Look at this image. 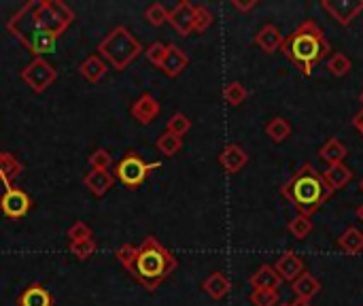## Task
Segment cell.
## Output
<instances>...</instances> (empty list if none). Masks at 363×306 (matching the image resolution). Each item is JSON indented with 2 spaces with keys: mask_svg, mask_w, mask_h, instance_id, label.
<instances>
[{
  "mask_svg": "<svg viewBox=\"0 0 363 306\" xmlns=\"http://www.w3.org/2000/svg\"><path fill=\"white\" fill-rule=\"evenodd\" d=\"M168 23L181 36H189L194 32V4L189 0H181L172 11H168Z\"/></svg>",
  "mask_w": 363,
  "mask_h": 306,
  "instance_id": "cell-13",
  "label": "cell"
},
{
  "mask_svg": "<svg viewBox=\"0 0 363 306\" xmlns=\"http://www.w3.org/2000/svg\"><path fill=\"white\" fill-rule=\"evenodd\" d=\"M160 111H162V104H160L157 98H155L153 94H149V92L140 94V96L132 102V106H130V115H132L140 126H149V124L160 115Z\"/></svg>",
  "mask_w": 363,
  "mask_h": 306,
  "instance_id": "cell-11",
  "label": "cell"
},
{
  "mask_svg": "<svg viewBox=\"0 0 363 306\" xmlns=\"http://www.w3.org/2000/svg\"><path fill=\"white\" fill-rule=\"evenodd\" d=\"M330 49L332 47L321 26L313 19H306L304 23H300L298 30H294L281 47V51L289 58V62L298 66L300 72L306 77L313 72L317 64H321V60L330 53Z\"/></svg>",
  "mask_w": 363,
  "mask_h": 306,
  "instance_id": "cell-2",
  "label": "cell"
},
{
  "mask_svg": "<svg viewBox=\"0 0 363 306\" xmlns=\"http://www.w3.org/2000/svg\"><path fill=\"white\" fill-rule=\"evenodd\" d=\"M155 145H157L160 153L172 158V155H177V153L181 151L183 138H181V136H174V134H170V132H164V134L157 136V143H155Z\"/></svg>",
  "mask_w": 363,
  "mask_h": 306,
  "instance_id": "cell-29",
  "label": "cell"
},
{
  "mask_svg": "<svg viewBox=\"0 0 363 306\" xmlns=\"http://www.w3.org/2000/svg\"><path fill=\"white\" fill-rule=\"evenodd\" d=\"M66 239H68V245L81 243V241H89V239H94V230H91L85 222H74V224L66 230Z\"/></svg>",
  "mask_w": 363,
  "mask_h": 306,
  "instance_id": "cell-33",
  "label": "cell"
},
{
  "mask_svg": "<svg viewBox=\"0 0 363 306\" xmlns=\"http://www.w3.org/2000/svg\"><path fill=\"white\" fill-rule=\"evenodd\" d=\"M17 306H53V296L45 285L32 283L17 296Z\"/></svg>",
  "mask_w": 363,
  "mask_h": 306,
  "instance_id": "cell-18",
  "label": "cell"
},
{
  "mask_svg": "<svg viewBox=\"0 0 363 306\" xmlns=\"http://www.w3.org/2000/svg\"><path fill=\"white\" fill-rule=\"evenodd\" d=\"M23 164L11 153V151H0V183L6 187H13V183L21 177Z\"/></svg>",
  "mask_w": 363,
  "mask_h": 306,
  "instance_id": "cell-17",
  "label": "cell"
},
{
  "mask_svg": "<svg viewBox=\"0 0 363 306\" xmlns=\"http://www.w3.org/2000/svg\"><path fill=\"white\" fill-rule=\"evenodd\" d=\"M19 77L34 94H43L57 81V68L45 58H32V62L21 68Z\"/></svg>",
  "mask_w": 363,
  "mask_h": 306,
  "instance_id": "cell-8",
  "label": "cell"
},
{
  "mask_svg": "<svg viewBox=\"0 0 363 306\" xmlns=\"http://www.w3.org/2000/svg\"><path fill=\"white\" fill-rule=\"evenodd\" d=\"M338 247L349 253V256H357L363 251V232L357 228H349L340 239H338Z\"/></svg>",
  "mask_w": 363,
  "mask_h": 306,
  "instance_id": "cell-26",
  "label": "cell"
},
{
  "mask_svg": "<svg viewBox=\"0 0 363 306\" xmlns=\"http://www.w3.org/2000/svg\"><path fill=\"white\" fill-rule=\"evenodd\" d=\"M289 232L296 236V239H306L311 232H313V222L311 217H304V215H296L291 222H289Z\"/></svg>",
  "mask_w": 363,
  "mask_h": 306,
  "instance_id": "cell-37",
  "label": "cell"
},
{
  "mask_svg": "<svg viewBox=\"0 0 363 306\" xmlns=\"http://www.w3.org/2000/svg\"><path fill=\"white\" fill-rule=\"evenodd\" d=\"M359 190H362V192H363V179H362V181H359Z\"/></svg>",
  "mask_w": 363,
  "mask_h": 306,
  "instance_id": "cell-46",
  "label": "cell"
},
{
  "mask_svg": "<svg viewBox=\"0 0 363 306\" xmlns=\"http://www.w3.org/2000/svg\"><path fill=\"white\" fill-rule=\"evenodd\" d=\"M89 166L96 170H108L113 166V155L106 149H94L89 153Z\"/></svg>",
  "mask_w": 363,
  "mask_h": 306,
  "instance_id": "cell-39",
  "label": "cell"
},
{
  "mask_svg": "<svg viewBox=\"0 0 363 306\" xmlns=\"http://www.w3.org/2000/svg\"><path fill=\"white\" fill-rule=\"evenodd\" d=\"M177 266H179L177 258L157 241V236L149 234L145 236V241L136 251L134 271L130 277L136 279L145 290L155 292L177 271Z\"/></svg>",
  "mask_w": 363,
  "mask_h": 306,
  "instance_id": "cell-3",
  "label": "cell"
},
{
  "mask_svg": "<svg viewBox=\"0 0 363 306\" xmlns=\"http://www.w3.org/2000/svg\"><path fill=\"white\" fill-rule=\"evenodd\" d=\"M285 43L281 30L272 23H266L257 34H255V45L264 51V53H274L277 49H281Z\"/></svg>",
  "mask_w": 363,
  "mask_h": 306,
  "instance_id": "cell-21",
  "label": "cell"
},
{
  "mask_svg": "<svg viewBox=\"0 0 363 306\" xmlns=\"http://www.w3.org/2000/svg\"><path fill=\"white\" fill-rule=\"evenodd\" d=\"M321 4L342 26H349L363 11V0H323Z\"/></svg>",
  "mask_w": 363,
  "mask_h": 306,
  "instance_id": "cell-10",
  "label": "cell"
},
{
  "mask_svg": "<svg viewBox=\"0 0 363 306\" xmlns=\"http://www.w3.org/2000/svg\"><path fill=\"white\" fill-rule=\"evenodd\" d=\"M359 102H362V104H363V92H362V94H359Z\"/></svg>",
  "mask_w": 363,
  "mask_h": 306,
  "instance_id": "cell-45",
  "label": "cell"
},
{
  "mask_svg": "<svg viewBox=\"0 0 363 306\" xmlns=\"http://www.w3.org/2000/svg\"><path fill=\"white\" fill-rule=\"evenodd\" d=\"M83 183H85V187H87L94 196L102 198V196L113 187L115 177H113L111 170H96V168H91V170L83 177Z\"/></svg>",
  "mask_w": 363,
  "mask_h": 306,
  "instance_id": "cell-20",
  "label": "cell"
},
{
  "mask_svg": "<svg viewBox=\"0 0 363 306\" xmlns=\"http://www.w3.org/2000/svg\"><path fill=\"white\" fill-rule=\"evenodd\" d=\"M136 251H138V247H134V245H121L119 249H115V260H117L130 275H132V271H134Z\"/></svg>",
  "mask_w": 363,
  "mask_h": 306,
  "instance_id": "cell-36",
  "label": "cell"
},
{
  "mask_svg": "<svg viewBox=\"0 0 363 306\" xmlns=\"http://www.w3.org/2000/svg\"><path fill=\"white\" fill-rule=\"evenodd\" d=\"M202 290L213 298V300H223L228 294H230V290H232V283H230V279L223 275V273H213V275H208L206 279H204V283H202Z\"/></svg>",
  "mask_w": 363,
  "mask_h": 306,
  "instance_id": "cell-24",
  "label": "cell"
},
{
  "mask_svg": "<svg viewBox=\"0 0 363 306\" xmlns=\"http://www.w3.org/2000/svg\"><path fill=\"white\" fill-rule=\"evenodd\" d=\"M353 126L359 130V134H363V109L362 111H357V113L353 115Z\"/></svg>",
  "mask_w": 363,
  "mask_h": 306,
  "instance_id": "cell-42",
  "label": "cell"
},
{
  "mask_svg": "<svg viewBox=\"0 0 363 306\" xmlns=\"http://www.w3.org/2000/svg\"><path fill=\"white\" fill-rule=\"evenodd\" d=\"M6 30L34 55V58H43L45 53H51L55 49V38H51L49 34H45L34 17H32V6L30 2H26L9 21H6Z\"/></svg>",
  "mask_w": 363,
  "mask_h": 306,
  "instance_id": "cell-5",
  "label": "cell"
},
{
  "mask_svg": "<svg viewBox=\"0 0 363 306\" xmlns=\"http://www.w3.org/2000/svg\"><path fill=\"white\" fill-rule=\"evenodd\" d=\"M321 177H323V181L328 183V187L336 194L338 190L347 187V185L353 181V170H351L345 162H342V164H330V168L323 170Z\"/></svg>",
  "mask_w": 363,
  "mask_h": 306,
  "instance_id": "cell-19",
  "label": "cell"
},
{
  "mask_svg": "<svg viewBox=\"0 0 363 306\" xmlns=\"http://www.w3.org/2000/svg\"><path fill=\"white\" fill-rule=\"evenodd\" d=\"M160 166H162L160 162H145L136 151H128V153L115 164L113 177H115L123 187H128V190H138V187L145 183V179H147L153 170H157Z\"/></svg>",
  "mask_w": 363,
  "mask_h": 306,
  "instance_id": "cell-7",
  "label": "cell"
},
{
  "mask_svg": "<svg viewBox=\"0 0 363 306\" xmlns=\"http://www.w3.org/2000/svg\"><path fill=\"white\" fill-rule=\"evenodd\" d=\"M30 204H32L30 196L21 187H15V185L13 187H6L4 194L0 196V211L9 219H21V217H26L28 211H30Z\"/></svg>",
  "mask_w": 363,
  "mask_h": 306,
  "instance_id": "cell-9",
  "label": "cell"
},
{
  "mask_svg": "<svg viewBox=\"0 0 363 306\" xmlns=\"http://www.w3.org/2000/svg\"><path fill=\"white\" fill-rule=\"evenodd\" d=\"M143 51L145 49H143L140 40L125 26H115L98 43V55L104 62H108L115 70H125Z\"/></svg>",
  "mask_w": 363,
  "mask_h": 306,
  "instance_id": "cell-4",
  "label": "cell"
},
{
  "mask_svg": "<svg viewBox=\"0 0 363 306\" xmlns=\"http://www.w3.org/2000/svg\"><path fill=\"white\" fill-rule=\"evenodd\" d=\"M215 15L204 4H194V32H204L213 26Z\"/></svg>",
  "mask_w": 363,
  "mask_h": 306,
  "instance_id": "cell-31",
  "label": "cell"
},
{
  "mask_svg": "<svg viewBox=\"0 0 363 306\" xmlns=\"http://www.w3.org/2000/svg\"><path fill=\"white\" fill-rule=\"evenodd\" d=\"M232 6L234 9H238V11H251V9H255L257 6V0H249V2H240V0H232Z\"/></svg>",
  "mask_w": 363,
  "mask_h": 306,
  "instance_id": "cell-41",
  "label": "cell"
},
{
  "mask_svg": "<svg viewBox=\"0 0 363 306\" xmlns=\"http://www.w3.org/2000/svg\"><path fill=\"white\" fill-rule=\"evenodd\" d=\"M351 68H353V62H351V58H347L342 51H336L330 60H328V70H330V75H334V77H345V75H349L351 72Z\"/></svg>",
  "mask_w": 363,
  "mask_h": 306,
  "instance_id": "cell-28",
  "label": "cell"
},
{
  "mask_svg": "<svg viewBox=\"0 0 363 306\" xmlns=\"http://www.w3.org/2000/svg\"><path fill=\"white\" fill-rule=\"evenodd\" d=\"M274 271L281 275L283 281H291V283H294L302 273H306V271H304V262H302V258H300L296 251H285V253L277 260Z\"/></svg>",
  "mask_w": 363,
  "mask_h": 306,
  "instance_id": "cell-15",
  "label": "cell"
},
{
  "mask_svg": "<svg viewBox=\"0 0 363 306\" xmlns=\"http://www.w3.org/2000/svg\"><path fill=\"white\" fill-rule=\"evenodd\" d=\"M253 306H277L279 305V292H268V290H253L249 296Z\"/></svg>",
  "mask_w": 363,
  "mask_h": 306,
  "instance_id": "cell-38",
  "label": "cell"
},
{
  "mask_svg": "<svg viewBox=\"0 0 363 306\" xmlns=\"http://www.w3.org/2000/svg\"><path fill=\"white\" fill-rule=\"evenodd\" d=\"M187 66H189V55L185 53V49H181L177 43L166 45V55H164V60H162V64H160V70H162L166 77L174 79V77H179Z\"/></svg>",
  "mask_w": 363,
  "mask_h": 306,
  "instance_id": "cell-12",
  "label": "cell"
},
{
  "mask_svg": "<svg viewBox=\"0 0 363 306\" xmlns=\"http://www.w3.org/2000/svg\"><path fill=\"white\" fill-rule=\"evenodd\" d=\"M289 306H313L311 300H296V302H291Z\"/></svg>",
  "mask_w": 363,
  "mask_h": 306,
  "instance_id": "cell-43",
  "label": "cell"
},
{
  "mask_svg": "<svg viewBox=\"0 0 363 306\" xmlns=\"http://www.w3.org/2000/svg\"><path fill=\"white\" fill-rule=\"evenodd\" d=\"M266 134L277 143H285L289 136H291V124L285 119V117H272L268 124H266Z\"/></svg>",
  "mask_w": 363,
  "mask_h": 306,
  "instance_id": "cell-27",
  "label": "cell"
},
{
  "mask_svg": "<svg viewBox=\"0 0 363 306\" xmlns=\"http://www.w3.org/2000/svg\"><path fill=\"white\" fill-rule=\"evenodd\" d=\"M296 300H313L321 292V281L313 277L311 273H302L294 283H291Z\"/></svg>",
  "mask_w": 363,
  "mask_h": 306,
  "instance_id": "cell-22",
  "label": "cell"
},
{
  "mask_svg": "<svg viewBox=\"0 0 363 306\" xmlns=\"http://www.w3.org/2000/svg\"><path fill=\"white\" fill-rule=\"evenodd\" d=\"M30 6H32V17L36 26L55 40L77 19L74 11L62 0H30Z\"/></svg>",
  "mask_w": 363,
  "mask_h": 306,
  "instance_id": "cell-6",
  "label": "cell"
},
{
  "mask_svg": "<svg viewBox=\"0 0 363 306\" xmlns=\"http://www.w3.org/2000/svg\"><path fill=\"white\" fill-rule=\"evenodd\" d=\"M191 130V119L185 115V113H181V111H177L168 121H166V132H170V134H174V136H185L187 132Z\"/></svg>",
  "mask_w": 363,
  "mask_h": 306,
  "instance_id": "cell-30",
  "label": "cell"
},
{
  "mask_svg": "<svg viewBox=\"0 0 363 306\" xmlns=\"http://www.w3.org/2000/svg\"><path fill=\"white\" fill-rule=\"evenodd\" d=\"M106 70H108V66H106V62H104L98 53L87 55V58L81 62V66H79V75H81L85 81H89V83H98V81L106 75Z\"/></svg>",
  "mask_w": 363,
  "mask_h": 306,
  "instance_id": "cell-23",
  "label": "cell"
},
{
  "mask_svg": "<svg viewBox=\"0 0 363 306\" xmlns=\"http://www.w3.org/2000/svg\"><path fill=\"white\" fill-rule=\"evenodd\" d=\"M277 306H289V305H277Z\"/></svg>",
  "mask_w": 363,
  "mask_h": 306,
  "instance_id": "cell-47",
  "label": "cell"
},
{
  "mask_svg": "<svg viewBox=\"0 0 363 306\" xmlns=\"http://www.w3.org/2000/svg\"><path fill=\"white\" fill-rule=\"evenodd\" d=\"M145 19L151 23V26H162V23H166L168 21V9L162 4V2H153V4H149L147 9H145Z\"/></svg>",
  "mask_w": 363,
  "mask_h": 306,
  "instance_id": "cell-34",
  "label": "cell"
},
{
  "mask_svg": "<svg viewBox=\"0 0 363 306\" xmlns=\"http://www.w3.org/2000/svg\"><path fill=\"white\" fill-rule=\"evenodd\" d=\"M281 194L291 202L296 213L304 217H313L334 196L321 173L308 162L296 168L294 177L281 187Z\"/></svg>",
  "mask_w": 363,
  "mask_h": 306,
  "instance_id": "cell-1",
  "label": "cell"
},
{
  "mask_svg": "<svg viewBox=\"0 0 363 306\" xmlns=\"http://www.w3.org/2000/svg\"><path fill=\"white\" fill-rule=\"evenodd\" d=\"M249 283H251V288H253V290H268V292H277V290L281 288L283 279H281V275L274 271V266L264 264V266H259V268L251 275Z\"/></svg>",
  "mask_w": 363,
  "mask_h": 306,
  "instance_id": "cell-16",
  "label": "cell"
},
{
  "mask_svg": "<svg viewBox=\"0 0 363 306\" xmlns=\"http://www.w3.org/2000/svg\"><path fill=\"white\" fill-rule=\"evenodd\" d=\"M319 155H321V160L328 162V164H342L345 158L349 155V149H347L338 138L332 136V138L319 149Z\"/></svg>",
  "mask_w": 363,
  "mask_h": 306,
  "instance_id": "cell-25",
  "label": "cell"
},
{
  "mask_svg": "<svg viewBox=\"0 0 363 306\" xmlns=\"http://www.w3.org/2000/svg\"><path fill=\"white\" fill-rule=\"evenodd\" d=\"M145 55H147V60H149L153 66L160 68V64H162V60H164V55H166V43H162V40L151 43V45L145 49Z\"/></svg>",
  "mask_w": 363,
  "mask_h": 306,
  "instance_id": "cell-40",
  "label": "cell"
},
{
  "mask_svg": "<svg viewBox=\"0 0 363 306\" xmlns=\"http://www.w3.org/2000/svg\"><path fill=\"white\" fill-rule=\"evenodd\" d=\"M247 162H249V153H247L240 145H236V143L225 145L223 151L219 153V164H221V168H223L228 175L240 173V170L247 166Z\"/></svg>",
  "mask_w": 363,
  "mask_h": 306,
  "instance_id": "cell-14",
  "label": "cell"
},
{
  "mask_svg": "<svg viewBox=\"0 0 363 306\" xmlns=\"http://www.w3.org/2000/svg\"><path fill=\"white\" fill-rule=\"evenodd\" d=\"M355 215L359 217V222H363V204H359V207H357V211H355Z\"/></svg>",
  "mask_w": 363,
  "mask_h": 306,
  "instance_id": "cell-44",
  "label": "cell"
},
{
  "mask_svg": "<svg viewBox=\"0 0 363 306\" xmlns=\"http://www.w3.org/2000/svg\"><path fill=\"white\" fill-rule=\"evenodd\" d=\"M96 249H98V245H96V241H94V239L68 245V251H70V253H72V256H74L77 260H81V262L89 260V258H91V256L96 253Z\"/></svg>",
  "mask_w": 363,
  "mask_h": 306,
  "instance_id": "cell-35",
  "label": "cell"
},
{
  "mask_svg": "<svg viewBox=\"0 0 363 306\" xmlns=\"http://www.w3.org/2000/svg\"><path fill=\"white\" fill-rule=\"evenodd\" d=\"M247 96H249V92H247V87H245L240 81H232V83H228L225 89H223V98H225V102L232 104V106H240V104L247 100Z\"/></svg>",
  "mask_w": 363,
  "mask_h": 306,
  "instance_id": "cell-32",
  "label": "cell"
}]
</instances>
